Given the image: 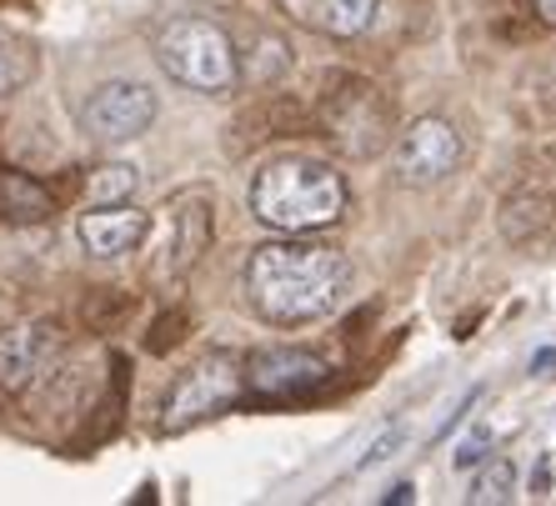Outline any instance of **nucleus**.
Wrapping results in <instances>:
<instances>
[{"mask_svg": "<svg viewBox=\"0 0 556 506\" xmlns=\"http://www.w3.org/2000/svg\"><path fill=\"white\" fill-rule=\"evenodd\" d=\"M241 286L261 321L301 326L341 301L351 286V261L326 241H266L247 256Z\"/></svg>", "mask_w": 556, "mask_h": 506, "instance_id": "obj_1", "label": "nucleus"}, {"mask_svg": "<svg viewBox=\"0 0 556 506\" xmlns=\"http://www.w3.org/2000/svg\"><path fill=\"white\" fill-rule=\"evenodd\" d=\"M251 211L261 226L271 231H321V226L341 222L346 211V181L341 170H331L326 161L286 156L256 170L251 181Z\"/></svg>", "mask_w": 556, "mask_h": 506, "instance_id": "obj_2", "label": "nucleus"}, {"mask_svg": "<svg viewBox=\"0 0 556 506\" xmlns=\"http://www.w3.org/2000/svg\"><path fill=\"white\" fill-rule=\"evenodd\" d=\"M155 61L170 80H181L201 96H226L241 80V55L231 36L206 15H176L155 36Z\"/></svg>", "mask_w": 556, "mask_h": 506, "instance_id": "obj_3", "label": "nucleus"}, {"mask_svg": "<svg viewBox=\"0 0 556 506\" xmlns=\"http://www.w3.org/2000/svg\"><path fill=\"white\" fill-rule=\"evenodd\" d=\"M247 377H241V362L226 356V351H211L201 362L186 371L166 396V416H161V427L166 431H186L191 421H206V416L226 412V406L241 396Z\"/></svg>", "mask_w": 556, "mask_h": 506, "instance_id": "obj_4", "label": "nucleus"}, {"mask_svg": "<svg viewBox=\"0 0 556 506\" xmlns=\"http://www.w3.org/2000/svg\"><path fill=\"white\" fill-rule=\"evenodd\" d=\"M155 111H161V105H155L151 86H141V80H105V86H96V91L86 96V105H80V126H86L91 141L121 146V141L146 136Z\"/></svg>", "mask_w": 556, "mask_h": 506, "instance_id": "obj_5", "label": "nucleus"}, {"mask_svg": "<svg viewBox=\"0 0 556 506\" xmlns=\"http://www.w3.org/2000/svg\"><path fill=\"white\" fill-rule=\"evenodd\" d=\"M396 166L412 186H437L462 166V130L441 116H421L396 141Z\"/></svg>", "mask_w": 556, "mask_h": 506, "instance_id": "obj_6", "label": "nucleus"}, {"mask_svg": "<svg viewBox=\"0 0 556 506\" xmlns=\"http://www.w3.org/2000/svg\"><path fill=\"white\" fill-rule=\"evenodd\" d=\"M241 377H247V391H256V396H301V391L321 387L331 377V362L301 346H271L256 351Z\"/></svg>", "mask_w": 556, "mask_h": 506, "instance_id": "obj_7", "label": "nucleus"}, {"mask_svg": "<svg viewBox=\"0 0 556 506\" xmlns=\"http://www.w3.org/2000/svg\"><path fill=\"white\" fill-rule=\"evenodd\" d=\"M61 356V331L46 321H30V326H11V331H0V387L5 391H30L51 362Z\"/></svg>", "mask_w": 556, "mask_h": 506, "instance_id": "obj_8", "label": "nucleus"}, {"mask_svg": "<svg viewBox=\"0 0 556 506\" xmlns=\"http://www.w3.org/2000/svg\"><path fill=\"white\" fill-rule=\"evenodd\" d=\"M211 241V201L201 191L176 195L166 206V241H161V261H155V276H181L191 271L201 251Z\"/></svg>", "mask_w": 556, "mask_h": 506, "instance_id": "obj_9", "label": "nucleus"}, {"mask_svg": "<svg viewBox=\"0 0 556 506\" xmlns=\"http://www.w3.org/2000/svg\"><path fill=\"white\" fill-rule=\"evenodd\" d=\"M151 231V216L136 211L130 201H116V206H91L80 216V246L91 251V256L111 261V256H126L136 251Z\"/></svg>", "mask_w": 556, "mask_h": 506, "instance_id": "obj_10", "label": "nucleus"}, {"mask_svg": "<svg viewBox=\"0 0 556 506\" xmlns=\"http://www.w3.org/2000/svg\"><path fill=\"white\" fill-rule=\"evenodd\" d=\"M286 15H296L301 26L321 30V36H337V40H351V36H366L376 26V11L381 0H281Z\"/></svg>", "mask_w": 556, "mask_h": 506, "instance_id": "obj_11", "label": "nucleus"}, {"mask_svg": "<svg viewBox=\"0 0 556 506\" xmlns=\"http://www.w3.org/2000/svg\"><path fill=\"white\" fill-rule=\"evenodd\" d=\"M0 211L11 222H40V216H51V195L26 176H0Z\"/></svg>", "mask_w": 556, "mask_h": 506, "instance_id": "obj_12", "label": "nucleus"}, {"mask_svg": "<svg viewBox=\"0 0 556 506\" xmlns=\"http://www.w3.org/2000/svg\"><path fill=\"white\" fill-rule=\"evenodd\" d=\"M136 186H141L136 166H121V161H111V166H96L91 170L86 195H91V206H116V201H130V195H136Z\"/></svg>", "mask_w": 556, "mask_h": 506, "instance_id": "obj_13", "label": "nucleus"}, {"mask_svg": "<svg viewBox=\"0 0 556 506\" xmlns=\"http://www.w3.org/2000/svg\"><path fill=\"white\" fill-rule=\"evenodd\" d=\"M511 496H517V467H511L506 456H496L492 467H486L477 481H471V492H466V502L486 506V502H511Z\"/></svg>", "mask_w": 556, "mask_h": 506, "instance_id": "obj_14", "label": "nucleus"}, {"mask_svg": "<svg viewBox=\"0 0 556 506\" xmlns=\"http://www.w3.org/2000/svg\"><path fill=\"white\" fill-rule=\"evenodd\" d=\"M36 76V51H26L15 36H0V96L21 91Z\"/></svg>", "mask_w": 556, "mask_h": 506, "instance_id": "obj_15", "label": "nucleus"}, {"mask_svg": "<svg viewBox=\"0 0 556 506\" xmlns=\"http://www.w3.org/2000/svg\"><path fill=\"white\" fill-rule=\"evenodd\" d=\"M486 442H492V431H477V437H471V442H466L462 452H456V467H477L481 456H486V452H481Z\"/></svg>", "mask_w": 556, "mask_h": 506, "instance_id": "obj_16", "label": "nucleus"}, {"mask_svg": "<svg viewBox=\"0 0 556 506\" xmlns=\"http://www.w3.org/2000/svg\"><path fill=\"white\" fill-rule=\"evenodd\" d=\"M396 442H402V431H391L387 442H376V446H371V452H366V456H362V467H376V461H387V456H391V446H396Z\"/></svg>", "mask_w": 556, "mask_h": 506, "instance_id": "obj_17", "label": "nucleus"}, {"mask_svg": "<svg viewBox=\"0 0 556 506\" xmlns=\"http://www.w3.org/2000/svg\"><path fill=\"white\" fill-rule=\"evenodd\" d=\"M531 11H536L542 26H556V0H531Z\"/></svg>", "mask_w": 556, "mask_h": 506, "instance_id": "obj_18", "label": "nucleus"}, {"mask_svg": "<svg viewBox=\"0 0 556 506\" xmlns=\"http://www.w3.org/2000/svg\"><path fill=\"white\" fill-rule=\"evenodd\" d=\"M412 496H416V486H412V481H396V486H391V492H387V506H396V502H412Z\"/></svg>", "mask_w": 556, "mask_h": 506, "instance_id": "obj_19", "label": "nucleus"}]
</instances>
